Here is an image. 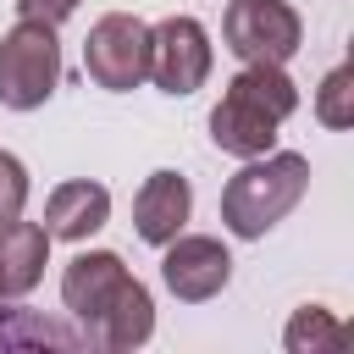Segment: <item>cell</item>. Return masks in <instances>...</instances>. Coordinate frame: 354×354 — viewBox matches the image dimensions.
<instances>
[{
    "label": "cell",
    "instance_id": "3",
    "mask_svg": "<svg viewBox=\"0 0 354 354\" xmlns=\"http://www.w3.org/2000/svg\"><path fill=\"white\" fill-rule=\"evenodd\" d=\"M221 39L243 66H288L304 44V22L288 0H232L221 17Z\"/></svg>",
    "mask_w": 354,
    "mask_h": 354
},
{
    "label": "cell",
    "instance_id": "9",
    "mask_svg": "<svg viewBox=\"0 0 354 354\" xmlns=\"http://www.w3.org/2000/svg\"><path fill=\"white\" fill-rule=\"evenodd\" d=\"M277 116L266 111V105H254L249 94H238L232 83H227V94L216 100V111H210V144L221 149V155H232V160H254V155H266V149H277Z\"/></svg>",
    "mask_w": 354,
    "mask_h": 354
},
{
    "label": "cell",
    "instance_id": "16",
    "mask_svg": "<svg viewBox=\"0 0 354 354\" xmlns=\"http://www.w3.org/2000/svg\"><path fill=\"white\" fill-rule=\"evenodd\" d=\"M315 122L321 127H348L354 122V66H332L315 88Z\"/></svg>",
    "mask_w": 354,
    "mask_h": 354
},
{
    "label": "cell",
    "instance_id": "7",
    "mask_svg": "<svg viewBox=\"0 0 354 354\" xmlns=\"http://www.w3.org/2000/svg\"><path fill=\"white\" fill-rule=\"evenodd\" d=\"M127 277H133V271L122 266L116 249H83V254L66 260V271H61V304H66V315L77 321L83 343H88V332L100 326V315L116 304V293L127 288Z\"/></svg>",
    "mask_w": 354,
    "mask_h": 354
},
{
    "label": "cell",
    "instance_id": "5",
    "mask_svg": "<svg viewBox=\"0 0 354 354\" xmlns=\"http://www.w3.org/2000/svg\"><path fill=\"white\" fill-rule=\"evenodd\" d=\"M210 66H216V50L199 17H160L149 28V83L160 94L188 100L194 88H205Z\"/></svg>",
    "mask_w": 354,
    "mask_h": 354
},
{
    "label": "cell",
    "instance_id": "1",
    "mask_svg": "<svg viewBox=\"0 0 354 354\" xmlns=\"http://www.w3.org/2000/svg\"><path fill=\"white\" fill-rule=\"evenodd\" d=\"M310 194V160L299 149H266L243 160L221 188V227L243 243L266 238L299 199Z\"/></svg>",
    "mask_w": 354,
    "mask_h": 354
},
{
    "label": "cell",
    "instance_id": "10",
    "mask_svg": "<svg viewBox=\"0 0 354 354\" xmlns=\"http://www.w3.org/2000/svg\"><path fill=\"white\" fill-rule=\"evenodd\" d=\"M105 221H111V188L94 183V177L55 183L50 199H44V232H50V238L83 243V238H94Z\"/></svg>",
    "mask_w": 354,
    "mask_h": 354
},
{
    "label": "cell",
    "instance_id": "6",
    "mask_svg": "<svg viewBox=\"0 0 354 354\" xmlns=\"http://www.w3.org/2000/svg\"><path fill=\"white\" fill-rule=\"evenodd\" d=\"M160 282L171 299L205 304L232 282V254L210 232H177L171 243H160Z\"/></svg>",
    "mask_w": 354,
    "mask_h": 354
},
{
    "label": "cell",
    "instance_id": "12",
    "mask_svg": "<svg viewBox=\"0 0 354 354\" xmlns=\"http://www.w3.org/2000/svg\"><path fill=\"white\" fill-rule=\"evenodd\" d=\"M155 337V299L138 277H127V288L116 293V304L100 315V326L88 332V348H111V354H127V348H144Z\"/></svg>",
    "mask_w": 354,
    "mask_h": 354
},
{
    "label": "cell",
    "instance_id": "15",
    "mask_svg": "<svg viewBox=\"0 0 354 354\" xmlns=\"http://www.w3.org/2000/svg\"><path fill=\"white\" fill-rule=\"evenodd\" d=\"M232 88L249 94L254 105H266L277 122H288L299 111V83L288 77V66H238L232 72Z\"/></svg>",
    "mask_w": 354,
    "mask_h": 354
},
{
    "label": "cell",
    "instance_id": "13",
    "mask_svg": "<svg viewBox=\"0 0 354 354\" xmlns=\"http://www.w3.org/2000/svg\"><path fill=\"white\" fill-rule=\"evenodd\" d=\"M11 348H83V332L11 304V310H0V354H11Z\"/></svg>",
    "mask_w": 354,
    "mask_h": 354
},
{
    "label": "cell",
    "instance_id": "11",
    "mask_svg": "<svg viewBox=\"0 0 354 354\" xmlns=\"http://www.w3.org/2000/svg\"><path fill=\"white\" fill-rule=\"evenodd\" d=\"M50 266L44 221H0V299H28Z\"/></svg>",
    "mask_w": 354,
    "mask_h": 354
},
{
    "label": "cell",
    "instance_id": "2",
    "mask_svg": "<svg viewBox=\"0 0 354 354\" xmlns=\"http://www.w3.org/2000/svg\"><path fill=\"white\" fill-rule=\"evenodd\" d=\"M61 88V39L50 22L17 17L0 33V105L6 111H39Z\"/></svg>",
    "mask_w": 354,
    "mask_h": 354
},
{
    "label": "cell",
    "instance_id": "4",
    "mask_svg": "<svg viewBox=\"0 0 354 354\" xmlns=\"http://www.w3.org/2000/svg\"><path fill=\"white\" fill-rule=\"evenodd\" d=\"M83 72L94 88L127 94L149 77V22L133 11H105L83 39Z\"/></svg>",
    "mask_w": 354,
    "mask_h": 354
},
{
    "label": "cell",
    "instance_id": "18",
    "mask_svg": "<svg viewBox=\"0 0 354 354\" xmlns=\"http://www.w3.org/2000/svg\"><path fill=\"white\" fill-rule=\"evenodd\" d=\"M17 6V17H28V22H50V28H61L83 0H11Z\"/></svg>",
    "mask_w": 354,
    "mask_h": 354
},
{
    "label": "cell",
    "instance_id": "8",
    "mask_svg": "<svg viewBox=\"0 0 354 354\" xmlns=\"http://www.w3.org/2000/svg\"><path fill=\"white\" fill-rule=\"evenodd\" d=\"M188 210H194L188 177L160 166V171H149V177L138 183V194H133V232H138L149 249H160V243H171V238L188 227Z\"/></svg>",
    "mask_w": 354,
    "mask_h": 354
},
{
    "label": "cell",
    "instance_id": "17",
    "mask_svg": "<svg viewBox=\"0 0 354 354\" xmlns=\"http://www.w3.org/2000/svg\"><path fill=\"white\" fill-rule=\"evenodd\" d=\"M22 210H28V166L11 149H0V221H17Z\"/></svg>",
    "mask_w": 354,
    "mask_h": 354
},
{
    "label": "cell",
    "instance_id": "14",
    "mask_svg": "<svg viewBox=\"0 0 354 354\" xmlns=\"http://www.w3.org/2000/svg\"><path fill=\"white\" fill-rule=\"evenodd\" d=\"M348 343V326L326 310V304H304L293 310V321L282 326V348L288 354H337Z\"/></svg>",
    "mask_w": 354,
    "mask_h": 354
}]
</instances>
